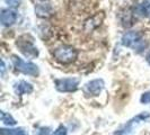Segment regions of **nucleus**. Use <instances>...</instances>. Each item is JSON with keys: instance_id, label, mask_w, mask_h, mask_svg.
<instances>
[{"instance_id": "nucleus-1", "label": "nucleus", "mask_w": 150, "mask_h": 135, "mask_svg": "<svg viewBox=\"0 0 150 135\" xmlns=\"http://www.w3.org/2000/svg\"><path fill=\"white\" fill-rule=\"evenodd\" d=\"M121 43L123 46L132 49L133 51L138 53L142 52L143 50L147 49V46H148V42L143 38L142 34L139 33V32H128V33H125L122 36Z\"/></svg>"}, {"instance_id": "nucleus-2", "label": "nucleus", "mask_w": 150, "mask_h": 135, "mask_svg": "<svg viewBox=\"0 0 150 135\" xmlns=\"http://www.w3.org/2000/svg\"><path fill=\"white\" fill-rule=\"evenodd\" d=\"M16 46L18 50L27 58V59H35L38 55V47L34 45V38L30 35L24 34L22 36L17 38L16 41Z\"/></svg>"}, {"instance_id": "nucleus-3", "label": "nucleus", "mask_w": 150, "mask_h": 135, "mask_svg": "<svg viewBox=\"0 0 150 135\" xmlns=\"http://www.w3.org/2000/svg\"><path fill=\"white\" fill-rule=\"evenodd\" d=\"M53 56L62 64H70L76 61L78 56V51L71 45H61L53 51Z\"/></svg>"}, {"instance_id": "nucleus-4", "label": "nucleus", "mask_w": 150, "mask_h": 135, "mask_svg": "<svg viewBox=\"0 0 150 135\" xmlns=\"http://www.w3.org/2000/svg\"><path fill=\"white\" fill-rule=\"evenodd\" d=\"M150 118V114L148 112H143L141 114H139V115H137L135 117H133L132 120H130L125 124V125H123L121 128H119L114 135H128L130 133H132L133 131H134V128H137L141 123L143 122H146V120H148Z\"/></svg>"}, {"instance_id": "nucleus-5", "label": "nucleus", "mask_w": 150, "mask_h": 135, "mask_svg": "<svg viewBox=\"0 0 150 135\" xmlns=\"http://www.w3.org/2000/svg\"><path fill=\"white\" fill-rule=\"evenodd\" d=\"M11 62H13L16 70H18L19 72H22L24 75H32V77L38 75V65H35L32 62H26V61L22 60L17 55H11Z\"/></svg>"}, {"instance_id": "nucleus-6", "label": "nucleus", "mask_w": 150, "mask_h": 135, "mask_svg": "<svg viewBox=\"0 0 150 135\" xmlns=\"http://www.w3.org/2000/svg\"><path fill=\"white\" fill-rule=\"evenodd\" d=\"M55 88L60 92H72L76 91L79 84V79L77 78H63L57 79L54 81Z\"/></svg>"}, {"instance_id": "nucleus-7", "label": "nucleus", "mask_w": 150, "mask_h": 135, "mask_svg": "<svg viewBox=\"0 0 150 135\" xmlns=\"http://www.w3.org/2000/svg\"><path fill=\"white\" fill-rule=\"evenodd\" d=\"M103 88H104V81L102 79H95L85 84L83 92L88 97H95L102 92Z\"/></svg>"}, {"instance_id": "nucleus-8", "label": "nucleus", "mask_w": 150, "mask_h": 135, "mask_svg": "<svg viewBox=\"0 0 150 135\" xmlns=\"http://www.w3.org/2000/svg\"><path fill=\"white\" fill-rule=\"evenodd\" d=\"M105 18L104 13H96L95 15H93L89 17L88 19H86L83 22V30L86 33H91L94 30H96L97 27H99L102 25V22Z\"/></svg>"}, {"instance_id": "nucleus-9", "label": "nucleus", "mask_w": 150, "mask_h": 135, "mask_svg": "<svg viewBox=\"0 0 150 135\" xmlns=\"http://www.w3.org/2000/svg\"><path fill=\"white\" fill-rule=\"evenodd\" d=\"M17 22V13L13 9H2L1 10V24L4 26H11Z\"/></svg>"}, {"instance_id": "nucleus-10", "label": "nucleus", "mask_w": 150, "mask_h": 135, "mask_svg": "<svg viewBox=\"0 0 150 135\" xmlns=\"http://www.w3.org/2000/svg\"><path fill=\"white\" fill-rule=\"evenodd\" d=\"M53 8L49 4H38L35 6V14L40 18H44L47 19L53 15Z\"/></svg>"}, {"instance_id": "nucleus-11", "label": "nucleus", "mask_w": 150, "mask_h": 135, "mask_svg": "<svg viewBox=\"0 0 150 135\" xmlns=\"http://www.w3.org/2000/svg\"><path fill=\"white\" fill-rule=\"evenodd\" d=\"M14 90L17 95L22 96V95H26V94H30L33 92V86L30 83L26 82V81H18L14 84Z\"/></svg>"}, {"instance_id": "nucleus-12", "label": "nucleus", "mask_w": 150, "mask_h": 135, "mask_svg": "<svg viewBox=\"0 0 150 135\" xmlns=\"http://www.w3.org/2000/svg\"><path fill=\"white\" fill-rule=\"evenodd\" d=\"M135 14L141 17H150V0H142L135 8Z\"/></svg>"}, {"instance_id": "nucleus-13", "label": "nucleus", "mask_w": 150, "mask_h": 135, "mask_svg": "<svg viewBox=\"0 0 150 135\" xmlns=\"http://www.w3.org/2000/svg\"><path fill=\"white\" fill-rule=\"evenodd\" d=\"M0 134L1 135H28L27 131L23 127L18 128H1L0 129Z\"/></svg>"}, {"instance_id": "nucleus-14", "label": "nucleus", "mask_w": 150, "mask_h": 135, "mask_svg": "<svg viewBox=\"0 0 150 135\" xmlns=\"http://www.w3.org/2000/svg\"><path fill=\"white\" fill-rule=\"evenodd\" d=\"M1 120H2L4 124H6L8 126H14V125H16V120L13 118V116L5 112H1Z\"/></svg>"}, {"instance_id": "nucleus-15", "label": "nucleus", "mask_w": 150, "mask_h": 135, "mask_svg": "<svg viewBox=\"0 0 150 135\" xmlns=\"http://www.w3.org/2000/svg\"><path fill=\"white\" fill-rule=\"evenodd\" d=\"M122 24H123V26H125V27H130V26H132V14L127 10V13L125 14H122Z\"/></svg>"}, {"instance_id": "nucleus-16", "label": "nucleus", "mask_w": 150, "mask_h": 135, "mask_svg": "<svg viewBox=\"0 0 150 135\" xmlns=\"http://www.w3.org/2000/svg\"><path fill=\"white\" fill-rule=\"evenodd\" d=\"M52 135H67V128L64 127L63 125H60L59 127L53 132Z\"/></svg>"}, {"instance_id": "nucleus-17", "label": "nucleus", "mask_w": 150, "mask_h": 135, "mask_svg": "<svg viewBox=\"0 0 150 135\" xmlns=\"http://www.w3.org/2000/svg\"><path fill=\"white\" fill-rule=\"evenodd\" d=\"M21 1H22V0H5V2L7 4L8 6L13 8L18 7V6L21 5Z\"/></svg>"}, {"instance_id": "nucleus-18", "label": "nucleus", "mask_w": 150, "mask_h": 135, "mask_svg": "<svg viewBox=\"0 0 150 135\" xmlns=\"http://www.w3.org/2000/svg\"><path fill=\"white\" fill-rule=\"evenodd\" d=\"M140 101L142 104H150V91L148 92H144L141 98H140Z\"/></svg>"}, {"instance_id": "nucleus-19", "label": "nucleus", "mask_w": 150, "mask_h": 135, "mask_svg": "<svg viewBox=\"0 0 150 135\" xmlns=\"http://www.w3.org/2000/svg\"><path fill=\"white\" fill-rule=\"evenodd\" d=\"M50 132V127H43L38 131V135H47Z\"/></svg>"}, {"instance_id": "nucleus-20", "label": "nucleus", "mask_w": 150, "mask_h": 135, "mask_svg": "<svg viewBox=\"0 0 150 135\" xmlns=\"http://www.w3.org/2000/svg\"><path fill=\"white\" fill-rule=\"evenodd\" d=\"M5 69H6V68H5V62L2 60L1 61V73H2V75H4V72H5Z\"/></svg>"}, {"instance_id": "nucleus-21", "label": "nucleus", "mask_w": 150, "mask_h": 135, "mask_svg": "<svg viewBox=\"0 0 150 135\" xmlns=\"http://www.w3.org/2000/svg\"><path fill=\"white\" fill-rule=\"evenodd\" d=\"M146 60H147V62H148V63L150 64V52L147 54V56H146Z\"/></svg>"}, {"instance_id": "nucleus-22", "label": "nucleus", "mask_w": 150, "mask_h": 135, "mask_svg": "<svg viewBox=\"0 0 150 135\" xmlns=\"http://www.w3.org/2000/svg\"><path fill=\"white\" fill-rule=\"evenodd\" d=\"M41 1H45V0H41Z\"/></svg>"}]
</instances>
